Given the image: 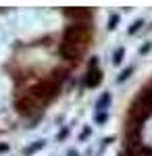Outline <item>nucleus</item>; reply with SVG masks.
<instances>
[{
	"instance_id": "nucleus-12",
	"label": "nucleus",
	"mask_w": 152,
	"mask_h": 156,
	"mask_svg": "<svg viewBox=\"0 0 152 156\" xmlns=\"http://www.w3.org/2000/svg\"><path fill=\"white\" fill-rule=\"evenodd\" d=\"M142 25H144V21H142V19H140V21H136V23L129 27V34H136V31H140V29H142Z\"/></svg>"
},
{
	"instance_id": "nucleus-4",
	"label": "nucleus",
	"mask_w": 152,
	"mask_h": 156,
	"mask_svg": "<svg viewBox=\"0 0 152 156\" xmlns=\"http://www.w3.org/2000/svg\"><path fill=\"white\" fill-rule=\"evenodd\" d=\"M81 50L83 46L81 44H71V42H63L60 44V56L63 58H67V60H77L79 56H81Z\"/></svg>"
},
{
	"instance_id": "nucleus-1",
	"label": "nucleus",
	"mask_w": 152,
	"mask_h": 156,
	"mask_svg": "<svg viewBox=\"0 0 152 156\" xmlns=\"http://www.w3.org/2000/svg\"><path fill=\"white\" fill-rule=\"evenodd\" d=\"M54 90H56V85L52 81H40V83H35L29 90V96L34 98L35 102H48L50 98L54 96Z\"/></svg>"
},
{
	"instance_id": "nucleus-8",
	"label": "nucleus",
	"mask_w": 152,
	"mask_h": 156,
	"mask_svg": "<svg viewBox=\"0 0 152 156\" xmlns=\"http://www.w3.org/2000/svg\"><path fill=\"white\" fill-rule=\"evenodd\" d=\"M131 73H133V67H127L125 71H121V73H119V77H117V83H123V81H127Z\"/></svg>"
},
{
	"instance_id": "nucleus-16",
	"label": "nucleus",
	"mask_w": 152,
	"mask_h": 156,
	"mask_svg": "<svg viewBox=\"0 0 152 156\" xmlns=\"http://www.w3.org/2000/svg\"><path fill=\"white\" fill-rule=\"evenodd\" d=\"M150 48H152L150 44H144V46H142V50H140V52H142V54H146V52H150Z\"/></svg>"
},
{
	"instance_id": "nucleus-7",
	"label": "nucleus",
	"mask_w": 152,
	"mask_h": 156,
	"mask_svg": "<svg viewBox=\"0 0 152 156\" xmlns=\"http://www.w3.org/2000/svg\"><path fill=\"white\" fill-rule=\"evenodd\" d=\"M138 102L152 110V85H148V87H144V90H142V94H140V98H138Z\"/></svg>"
},
{
	"instance_id": "nucleus-19",
	"label": "nucleus",
	"mask_w": 152,
	"mask_h": 156,
	"mask_svg": "<svg viewBox=\"0 0 152 156\" xmlns=\"http://www.w3.org/2000/svg\"><path fill=\"white\" fill-rule=\"evenodd\" d=\"M69 156H79V154H77L75 150H69Z\"/></svg>"
},
{
	"instance_id": "nucleus-3",
	"label": "nucleus",
	"mask_w": 152,
	"mask_h": 156,
	"mask_svg": "<svg viewBox=\"0 0 152 156\" xmlns=\"http://www.w3.org/2000/svg\"><path fill=\"white\" fill-rule=\"evenodd\" d=\"M35 108H38V102H35L31 96H21L17 102H15V110H17L19 115H23V117L34 115Z\"/></svg>"
},
{
	"instance_id": "nucleus-17",
	"label": "nucleus",
	"mask_w": 152,
	"mask_h": 156,
	"mask_svg": "<svg viewBox=\"0 0 152 156\" xmlns=\"http://www.w3.org/2000/svg\"><path fill=\"white\" fill-rule=\"evenodd\" d=\"M67 133H69V129H63V131L59 133V140H63V137H65V135H67Z\"/></svg>"
},
{
	"instance_id": "nucleus-9",
	"label": "nucleus",
	"mask_w": 152,
	"mask_h": 156,
	"mask_svg": "<svg viewBox=\"0 0 152 156\" xmlns=\"http://www.w3.org/2000/svg\"><path fill=\"white\" fill-rule=\"evenodd\" d=\"M123 56H125V50H123V48H119L117 52H115V56H113V62H115V65H119V62L123 60Z\"/></svg>"
},
{
	"instance_id": "nucleus-18",
	"label": "nucleus",
	"mask_w": 152,
	"mask_h": 156,
	"mask_svg": "<svg viewBox=\"0 0 152 156\" xmlns=\"http://www.w3.org/2000/svg\"><path fill=\"white\" fill-rule=\"evenodd\" d=\"M0 152H9V146H6V144H0Z\"/></svg>"
},
{
	"instance_id": "nucleus-2",
	"label": "nucleus",
	"mask_w": 152,
	"mask_h": 156,
	"mask_svg": "<svg viewBox=\"0 0 152 156\" xmlns=\"http://www.w3.org/2000/svg\"><path fill=\"white\" fill-rule=\"evenodd\" d=\"M63 37H65V42H71V44H81L90 37V31L85 25H71L65 29Z\"/></svg>"
},
{
	"instance_id": "nucleus-13",
	"label": "nucleus",
	"mask_w": 152,
	"mask_h": 156,
	"mask_svg": "<svg viewBox=\"0 0 152 156\" xmlns=\"http://www.w3.org/2000/svg\"><path fill=\"white\" fill-rule=\"evenodd\" d=\"M119 23V17L117 15H110V19H108V29H115Z\"/></svg>"
},
{
	"instance_id": "nucleus-6",
	"label": "nucleus",
	"mask_w": 152,
	"mask_h": 156,
	"mask_svg": "<svg viewBox=\"0 0 152 156\" xmlns=\"http://www.w3.org/2000/svg\"><path fill=\"white\" fill-rule=\"evenodd\" d=\"M102 81V71H98V69H90V73L85 75V87H96V85Z\"/></svg>"
},
{
	"instance_id": "nucleus-5",
	"label": "nucleus",
	"mask_w": 152,
	"mask_h": 156,
	"mask_svg": "<svg viewBox=\"0 0 152 156\" xmlns=\"http://www.w3.org/2000/svg\"><path fill=\"white\" fill-rule=\"evenodd\" d=\"M63 15L69 17V19H75V21H81V19H90L92 17V12L88 11V9H65Z\"/></svg>"
},
{
	"instance_id": "nucleus-10",
	"label": "nucleus",
	"mask_w": 152,
	"mask_h": 156,
	"mask_svg": "<svg viewBox=\"0 0 152 156\" xmlns=\"http://www.w3.org/2000/svg\"><path fill=\"white\" fill-rule=\"evenodd\" d=\"M40 148H44V142H38V144L29 146V148H27V150H25V154H34L35 150H40Z\"/></svg>"
},
{
	"instance_id": "nucleus-11",
	"label": "nucleus",
	"mask_w": 152,
	"mask_h": 156,
	"mask_svg": "<svg viewBox=\"0 0 152 156\" xmlns=\"http://www.w3.org/2000/svg\"><path fill=\"white\" fill-rule=\"evenodd\" d=\"M108 102H110V96L104 94V96L100 98V102H98V108H106V106H108Z\"/></svg>"
},
{
	"instance_id": "nucleus-14",
	"label": "nucleus",
	"mask_w": 152,
	"mask_h": 156,
	"mask_svg": "<svg viewBox=\"0 0 152 156\" xmlns=\"http://www.w3.org/2000/svg\"><path fill=\"white\" fill-rule=\"evenodd\" d=\"M106 119H108V117H106V112H98V115H96V123H104Z\"/></svg>"
},
{
	"instance_id": "nucleus-20",
	"label": "nucleus",
	"mask_w": 152,
	"mask_h": 156,
	"mask_svg": "<svg viewBox=\"0 0 152 156\" xmlns=\"http://www.w3.org/2000/svg\"><path fill=\"white\" fill-rule=\"evenodd\" d=\"M150 85H152V83H150Z\"/></svg>"
},
{
	"instance_id": "nucleus-15",
	"label": "nucleus",
	"mask_w": 152,
	"mask_h": 156,
	"mask_svg": "<svg viewBox=\"0 0 152 156\" xmlns=\"http://www.w3.org/2000/svg\"><path fill=\"white\" fill-rule=\"evenodd\" d=\"M90 133H92V129H90V127H85V129L81 131V140H85V137H88Z\"/></svg>"
}]
</instances>
